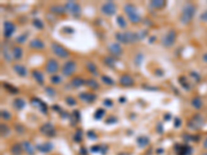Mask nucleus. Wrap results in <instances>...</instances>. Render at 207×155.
I'll return each instance as SVG.
<instances>
[{"label":"nucleus","instance_id":"a878e982","mask_svg":"<svg viewBox=\"0 0 207 155\" xmlns=\"http://www.w3.org/2000/svg\"><path fill=\"white\" fill-rule=\"evenodd\" d=\"M85 66H86L87 70H88L90 74H93V76H96V77L99 76V70H97V66H96V64H94L93 62L87 61V62H86Z\"/></svg>","mask_w":207,"mask_h":155},{"label":"nucleus","instance_id":"7c9ffc66","mask_svg":"<svg viewBox=\"0 0 207 155\" xmlns=\"http://www.w3.org/2000/svg\"><path fill=\"white\" fill-rule=\"evenodd\" d=\"M192 106L194 107L196 110H200L203 106L202 98H201L200 96H196V97H194L192 99Z\"/></svg>","mask_w":207,"mask_h":155},{"label":"nucleus","instance_id":"412c9836","mask_svg":"<svg viewBox=\"0 0 207 155\" xmlns=\"http://www.w3.org/2000/svg\"><path fill=\"white\" fill-rule=\"evenodd\" d=\"M85 83H86V80H84L83 78L75 77V78H72V79L71 80L69 85H71L72 88H81L82 86L85 85Z\"/></svg>","mask_w":207,"mask_h":155},{"label":"nucleus","instance_id":"f03ea898","mask_svg":"<svg viewBox=\"0 0 207 155\" xmlns=\"http://www.w3.org/2000/svg\"><path fill=\"white\" fill-rule=\"evenodd\" d=\"M115 38L118 43H123V45H127V43H137L140 38V35L136 32L127 31V32H116L115 33Z\"/></svg>","mask_w":207,"mask_h":155},{"label":"nucleus","instance_id":"9b49d317","mask_svg":"<svg viewBox=\"0 0 207 155\" xmlns=\"http://www.w3.org/2000/svg\"><path fill=\"white\" fill-rule=\"evenodd\" d=\"M59 63L54 58H49L46 63V71L50 74H57V71L59 70Z\"/></svg>","mask_w":207,"mask_h":155},{"label":"nucleus","instance_id":"f3484780","mask_svg":"<svg viewBox=\"0 0 207 155\" xmlns=\"http://www.w3.org/2000/svg\"><path fill=\"white\" fill-rule=\"evenodd\" d=\"M13 70H15V73L21 78H26L28 76V70L25 65L22 64H14Z\"/></svg>","mask_w":207,"mask_h":155},{"label":"nucleus","instance_id":"2f4dec72","mask_svg":"<svg viewBox=\"0 0 207 155\" xmlns=\"http://www.w3.org/2000/svg\"><path fill=\"white\" fill-rule=\"evenodd\" d=\"M137 144H138L139 147H141V148L147 147L148 144H149V139H148L147 137L142 135V137H139L138 139H137Z\"/></svg>","mask_w":207,"mask_h":155},{"label":"nucleus","instance_id":"20e7f679","mask_svg":"<svg viewBox=\"0 0 207 155\" xmlns=\"http://www.w3.org/2000/svg\"><path fill=\"white\" fill-rule=\"evenodd\" d=\"M176 38H177V33L174 29H170L167 33H165L161 40V43L165 48H171L175 45Z\"/></svg>","mask_w":207,"mask_h":155},{"label":"nucleus","instance_id":"a18cd8bd","mask_svg":"<svg viewBox=\"0 0 207 155\" xmlns=\"http://www.w3.org/2000/svg\"><path fill=\"white\" fill-rule=\"evenodd\" d=\"M104 116H105V110L104 109H99L96 113H94V118L97 119V120L102 119Z\"/></svg>","mask_w":207,"mask_h":155},{"label":"nucleus","instance_id":"f8f14e48","mask_svg":"<svg viewBox=\"0 0 207 155\" xmlns=\"http://www.w3.org/2000/svg\"><path fill=\"white\" fill-rule=\"evenodd\" d=\"M16 31V25L10 21H4L3 23V35L5 38H10Z\"/></svg>","mask_w":207,"mask_h":155},{"label":"nucleus","instance_id":"6ab92c4d","mask_svg":"<svg viewBox=\"0 0 207 155\" xmlns=\"http://www.w3.org/2000/svg\"><path fill=\"white\" fill-rule=\"evenodd\" d=\"M31 74H32L33 79L35 80V82L37 83V84H40V85H44L45 84V76H44V74L41 73V70H33L31 71Z\"/></svg>","mask_w":207,"mask_h":155},{"label":"nucleus","instance_id":"f704fd0d","mask_svg":"<svg viewBox=\"0 0 207 155\" xmlns=\"http://www.w3.org/2000/svg\"><path fill=\"white\" fill-rule=\"evenodd\" d=\"M10 151H12V153L14 155H21L22 151H23L22 144H19V143L15 144V145H14L13 147H12V150H10Z\"/></svg>","mask_w":207,"mask_h":155},{"label":"nucleus","instance_id":"13d9d810","mask_svg":"<svg viewBox=\"0 0 207 155\" xmlns=\"http://www.w3.org/2000/svg\"><path fill=\"white\" fill-rule=\"evenodd\" d=\"M169 119H171V114H167L165 117V120H169Z\"/></svg>","mask_w":207,"mask_h":155},{"label":"nucleus","instance_id":"a19ab883","mask_svg":"<svg viewBox=\"0 0 207 155\" xmlns=\"http://www.w3.org/2000/svg\"><path fill=\"white\" fill-rule=\"evenodd\" d=\"M143 59H144V55L142 53H138L135 56V59H134V62H135V64L137 66H140L141 65V63L143 62Z\"/></svg>","mask_w":207,"mask_h":155},{"label":"nucleus","instance_id":"4be33fe9","mask_svg":"<svg viewBox=\"0 0 207 155\" xmlns=\"http://www.w3.org/2000/svg\"><path fill=\"white\" fill-rule=\"evenodd\" d=\"M31 104L37 107L41 113H47V111H48V107H47V104H45L43 100H41L40 98H32Z\"/></svg>","mask_w":207,"mask_h":155},{"label":"nucleus","instance_id":"c85d7f7f","mask_svg":"<svg viewBox=\"0 0 207 155\" xmlns=\"http://www.w3.org/2000/svg\"><path fill=\"white\" fill-rule=\"evenodd\" d=\"M116 61H117V59L116 58H114L113 56H107V57L104 58V63H105L106 65H108L110 68L115 67Z\"/></svg>","mask_w":207,"mask_h":155},{"label":"nucleus","instance_id":"c756f323","mask_svg":"<svg viewBox=\"0 0 207 155\" xmlns=\"http://www.w3.org/2000/svg\"><path fill=\"white\" fill-rule=\"evenodd\" d=\"M149 5L155 9H161L166 5V1H164V0H153V1H150Z\"/></svg>","mask_w":207,"mask_h":155},{"label":"nucleus","instance_id":"bf43d9fd","mask_svg":"<svg viewBox=\"0 0 207 155\" xmlns=\"http://www.w3.org/2000/svg\"><path fill=\"white\" fill-rule=\"evenodd\" d=\"M119 101H121V102H124V101H125V98H124V97H121V98H119Z\"/></svg>","mask_w":207,"mask_h":155},{"label":"nucleus","instance_id":"dca6fc26","mask_svg":"<svg viewBox=\"0 0 207 155\" xmlns=\"http://www.w3.org/2000/svg\"><path fill=\"white\" fill-rule=\"evenodd\" d=\"M79 98L84 102H87V104H92V102L96 101V95L94 93L91 92H81L79 94Z\"/></svg>","mask_w":207,"mask_h":155},{"label":"nucleus","instance_id":"f257e3e1","mask_svg":"<svg viewBox=\"0 0 207 155\" xmlns=\"http://www.w3.org/2000/svg\"><path fill=\"white\" fill-rule=\"evenodd\" d=\"M196 13V6L193 3H186L183 5L182 9H181L179 21L181 24L187 25L189 24L193 20Z\"/></svg>","mask_w":207,"mask_h":155},{"label":"nucleus","instance_id":"6e6552de","mask_svg":"<svg viewBox=\"0 0 207 155\" xmlns=\"http://www.w3.org/2000/svg\"><path fill=\"white\" fill-rule=\"evenodd\" d=\"M203 124H204L203 117L200 114H196L193 116L192 119L189 120L187 126H189V128L193 129V130H198V129H200L203 126Z\"/></svg>","mask_w":207,"mask_h":155},{"label":"nucleus","instance_id":"de8ad7c7","mask_svg":"<svg viewBox=\"0 0 207 155\" xmlns=\"http://www.w3.org/2000/svg\"><path fill=\"white\" fill-rule=\"evenodd\" d=\"M82 130L81 129H79V130H77V132H76V134H75V137H74V140L76 141V142L78 143V142H81L82 141Z\"/></svg>","mask_w":207,"mask_h":155},{"label":"nucleus","instance_id":"0eeeda50","mask_svg":"<svg viewBox=\"0 0 207 155\" xmlns=\"http://www.w3.org/2000/svg\"><path fill=\"white\" fill-rule=\"evenodd\" d=\"M51 50L53 54H55L56 56L61 58V59H66V58L69 57V52L64 48V47H62L57 43H51Z\"/></svg>","mask_w":207,"mask_h":155},{"label":"nucleus","instance_id":"ea45409f","mask_svg":"<svg viewBox=\"0 0 207 155\" xmlns=\"http://www.w3.org/2000/svg\"><path fill=\"white\" fill-rule=\"evenodd\" d=\"M45 91H46L47 95L50 96V97H54L56 95V90L52 87V86H46V87H45Z\"/></svg>","mask_w":207,"mask_h":155},{"label":"nucleus","instance_id":"5fc2aeb1","mask_svg":"<svg viewBox=\"0 0 207 155\" xmlns=\"http://www.w3.org/2000/svg\"><path fill=\"white\" fill-rule=\"evenodd\" d=\"M92 134H93V132H92V131H89V132H88V137H89V138H93V139H96V135H93Z\"/></svg>","mask_w":207,"mask_h":155},{"label":"nucleus","instance_id":"ddd939ff","mask_svg":"<svg viewBox=\"0 0 207 155\" xmlns=\"http://www.w3.org/2000/svg\"><path fill=\"white\" fill-rule=\"evenodd\" d=\"M41 132L45 135H47V137H54L56 131H55V128H54V125H53L52 123L50 122H47L41 125Z\"/></svg>","mask_w":207,"mask_h":155},{"label":"nucleus","instance_id":"58836bf2","mask_svg":"<svg viewBox=\"0 0 207 155\" xmlns=\"http://www.w3.org/2000/svg\"><path fill=\"white\" fill-rule=\"evenodd\" d=\"M50 82H51V84L53 85H59L61 84V82H62V78L60 76H58V74H53L50 78Z\"/></svg>","mask_w":207,"mask_h":155},{"label":"nucleus","instance_id":"864d4df0","mask_svg":"<svg viewBox=\"0 0 207 155\" xmlns=\"http://www.w3.org/2000/svg\"><path fill=\"white\" fill-rule=\"evenodd\" d=\"M143 88L144 89H148V90H158V88H156V87H149V86H143Z\"/></svg>","mask_w":207,"mask_h":155},{"label":"nucleus","instance_id":"3c124183","mask_svg":"<svg viewBox=\"0 0 207 155\" xmlns=\"http://www.w3.org/2000/svg\"><path fill=\"white\" fill-rule=\"evenodd\" d=\"M180 124H181V120L179 118H176L175 119V124H174V126L177 128V127H179L180 126Z\"/></svg>","mask_w":207,"mask_h":155},{"label":"nucleus","instance_id":"8fccbe9b","mask_svg":"<svg viewBox=\"0 0 207 155\" xmlns=\"http://www.w3.org/2000/svg\"><path fill=\"white\" fill-rule=\"evenodd\" d=\"M200 21L202 22H207V9H205L204 12L200 15Z\"/></svg>","mask_w":207,"mask_h":155},{"label":"nucleus","instance_id":"72a5a7b5","mask_svg":"<svg viewBox=\"0 0 207 155\" xmlns=\"http://www.w3.org/2000/svg\"><path fill=\"white\" fill-rule=\"evenodd\" d=\"M116 22H117V25L120 27L121 29H125L127 28V20H125V18L123 16H118L116 18Z\"/></svg>","mask_w":207,"mask_h":155},{"label":"nucleus","instance_id":"9d476101","mask_svg":"<svg viewBox=\"0 0 207 155\" xmlns=\"http://www.w3.org/2000/svg\"><path fill=\"white\" fill-rule=\"evenodd\" d=\"M1 54L3 59L6 62H10L13 59V48H10V45L7 41H3L1 43Z\"/></svg>","mask_w":207,"mask_h":155},{"label":"nucleus","instance_id":"79ce46f5","mask_svg":"<svg viewBox=\"0 0 207 155\" xmlns=\"http://www.w3.org/2000/svg\"><path fill=\"white\" fill-rule=\"evenodd\" d=\"M3 87H4L5 89H6L10 93L17 94V93L19 92V90L17 89V88H15V87H14V86H10V84H8V83H3Z\"/></svg>","mask_w":207,"mask_h":155},{"label":"nucleus","instance_id":"6e6d98bb","mask_svg":"<svg viewBox=\"0 0 207 155\" xmlns=\"http://www.w3.org/2000/svg\"><path fill=\"white\" fill-rule=\"evenodd\" d=\"M203 147H204V149H207V138L204 140V142H203Z\"/></svg>","mask_w":207,"mask_h":155},{"label":"nucleus","instance_id":"423d86ee","mask_svg":"<svg viewBox=\"0 0 207 155\" xmlns=\"http://www.w3.org/2000/svg\"><path fill=\"white\" fill-rule=\"evenodd\" d=\"M64 6H65V9L66 12L68 13H71L72 17H75V18H79L81 16V12H82V9H81V5L78 3L76 1H68L65 4H64Z\"/></svg>","mask_w":207,"mask_h":155},{"label":"nucleus","instance_id":"5701e85b","mask_svg":"<svg viewBox=\"0 0 207 155\" xmlns=\"http://www.w3.org/2000/svg\"><path fill=\"white\" fill-rule=\"evenodd\" d=\"M36 149L38 151L41 152V153H48V152H51L53 150V145L51 143L46 142L44 144H40V145L36 146Z\"/></svg>","mask_w":207,"mask_h":155},{"label":"nucleus","instance_id":"e433bc0d","mask_svg":"<svg viewBox=\"0 0 207 155\" xmlns=\"http://www.w3.org/2000/svg\"><path fill=\"white\" fill-rule=\"evenodd\" d=\"M100 80H102V82L104 84L107 85V86H113L115 84L114 80H112V78H110L109 76H106V74H104V76L100 77Z\"/></svg>","mask_w":207,"mask_h":155},{"label":"nucleus","instance_id":"473e14b6","mask_svg":"<svg viewBox=\"0 0 207 155\" xmlns=\"http://www.w3.org/2000/svg\"><path fill=\"white\" fill-rule=\"evenodd\" d=\"M28 34H29V32H24L20 34L19 36H17L16 38V43H19V45H23V43H26L27 38H28Z\"/></svg>","mask_w":207,"mask_h":155},{"label":"nucleus","instance_id":"09e8293b","mask_svg":"<svg viewBox=\"0 0 207 155\" xmlns=\"http://www.w3.org/2000/svg\"><path fill=\"white\" fill-rule=\"evenodd\" d=\"M103 104L105 107H107V108H110V107H113V101H112L111 99L107 98V99H105V100L103 101Z\"/></svg>","mask_w":207,"mask_h":155},{"label":"nucleus","instance_id":"393cba45","mask_svg":"<svg viewBox=\"0 0 207 155\" xmlns=\"http://www.w3.org/2000/svg\"><path fill=\"white\" fill-rule=\"evenodd\" d=\"M13 58L14 60H17V61H19V60H21L23 58V49L21 47H13Z\"/></svg>","mask_w":207,"mask_h":155},{"label":"nucleus","instance_id":"4c0bfd02","mask_svg":"<svg viewBox=\"0 0 207 155\" xmlns=\"http://www.w3.org/2000/svg\"><path fill=\"white\" fill-rule=\"evenodd\" d=\"M32 24H33V26H34L35 28H37V29H40V30H43L45 28L44 22L41 21V19H38V18H34V19H33Z\"/></svg>","mask_w":207,"mask_h":155},{"label":"nucleus","instance_id":"aec40b11","mask_svg":"<svg viewBox=\"0 0 207 155\" xmlns=\"http://www.w3.org/2000/svg\"><path fill=\"white\" fill-rule=\"evenodd\" d=\"M50 12L53 13H56V15L61 16L66 13V9H65V6H64V5L54 4V5H51V6H50Z\"/></svg>","mask_w":207,"mask_h":155},{"label":"nucleus","instance_id":"1a4fd4ad","mask_svg":"<svg viewBox=\"0 0 207 155\" xmlns=\"http://www.w3.org/2000/svg\"><path fill=\"white\" fill-rule=\"evenodd\" d=\"M100 12L106 16H114L117 12V6L113 1H107L100 6Z\"/></svg>","mask_w":207,"mask_h":155},{"label":"nucleus","instance_id":"bb28decb","mask_svg":"<svg viewBox=\"0 0 207 155\" xmlns=\"http://www.w3.org/2000/svg\"><path fill=\"white\" fill-rule=\"evenodd\" d=\"M25 106H26V102H25V100L23 98H16L14 99L13 101V107L15 108L16 110L20 111V110H23Z\"/></svg>","mask_w":207,"mask_h":155},{"label":"nucleus","instance_id":"39448f33","mask_svg":"<svg viewBox=\"0 0 207 155\" xmlns=\"http://www.w3.org/2000/svg\"><path fill=\"white\" fill-rule=\"evenodd\" d=\"M76 70H77V62L72 59L68 60V61L62 65V67H61V73L66 78L72 76Z\"/></svg>","mask_w":207,"mask_h":155},{"label":"nucleus","instance_id":"4d7b16f0","mask_svg":"<svg viewBox=\"0 0 207 155\" xmlns=\"http://www.w3.org/2000/svg\"><path fill=\"white\" fill-rule=\"evenodd\" d=\"M202 59H203V61H204V62H207V53H205V54L203 55Z\"/></svg>","mask_w":207,"mask_h":155},{"label":"nucleus","instance_id":"052dcab7","mask_svg":"<svg viewBox=\"0 0 207 155\" xmlns=\"http://www.w3.org/2000/svg\"><path fill=\"white\" fill-rule=\"evenodd\" d=\"M202 155H207V152H205V153H203Z\"/></svg>","mask_w":207,"mask_h":155},{"label":"nucleus","instance_id":"a211bd4d","mask_svg":"<svg viewBox=\"0 0 207 155\" xmlns=\"http://www.w3.org/2000/svg\"><path fill=\"white\" fill-rule=\"evenodd\" d=\"M45 43L41 38H33L29 41V48L33 50H43L45 49Z\"/></svg>","mask_w":207,"mask_h":155},{"label":"nucleus","instance_id":"37998d69","mask_svg":"<svg viewBox=\"0 0 207 155\" xmlns=\"http://www.w3.org/2000/svg\"><path fill=\"white\" fill-rule=\"evenodd\" d=\"M1 118L3 119V120H5V121H8V120H10V119H12V114H10V113L8 112L7 110L2 109L1 110Z\"/></svg>","mask_w":207,"mask_h":155},{"label":"nucleus","instance_id":"b1692460","mask_svg":"<svg viewBox=\"0 0 207 155\" xmlns=\"http://www.w3.org/2000/svg\"><path fill=\"white\" fill-rule=\"evenodd\" d=\"M22 147H23V150L26 152L28 155H34L35 154V149L33 147V145L28 141H24L22 143Z\"/></svg>","mask_w":207,"mask_h":155},{"label":"nucleus","instance_id":"4468645a","mask_svg":"<svg viewBox=\"0 0 207 155\" xmlns=\"http://www.w3.org/2000/svg\"><path fill=\"white\" fill-rule=\"evenodd\" d=\"M108 51L111 54V56L118 57L122 54V48L118 43H112L108 46Z\"/></svg>","mask_w":207,"mask_h":155},{"label":"nucleus","instance_id":"c9c22d12","mask_svg":"<svg viewBox=\"0 0 207 155\" xmlns=\"http://www.w3.org/2000/svg\"><path fill=\"white\" fill-rule=\"evenodd\" d=\"M0 128H1V135L2 137H8V135L10 134V128L8 127L7 124L5 123H1V126H0Z\"/></svg>","mask_w":207,"mask_h":155},{"label":"nucleus","instance_id":"49530a36","mask_svg":"<svg viewBox=\"0 0 207 155\" xmlns=\"http://www.w3.org/2000/svg\"><path fill=\"white\" fill-rule=\"evenodd\" d=\"M15 129L19 134H23L25 132V127H24V125H22V124H16Z\"/></svg>","mask_w":207,"mask_h":155},{"label":"nucleus","instance_id":"c03bdc74","mask_svg":"<svg viewBox=\"0 0 207 155\" xmlns=\"http://www.w3.org/2000/svg\"><path fill=\"white\" fill-rule=\"evenodd\" d=\"M65 102H66V104L69 106V107H74V106H76V104H77V100L74 97H72V96H66V97H65Z\"/></svg>","mask_w":207,"mask_h":155},{"label":"nucleus","instance_id":"2eb2a0df","mask_svg":"<svg viewBox=\"0 0 207 155\" xmlns=\"http://www.w3.org/2000/svg\"><path fill=\"white\" fill-rule=\"evenodd\" d=\"M119 83L120 85L123 86V87H131V86H134V84H135V80L133 79V77H131V74H124L120 77Z\"/></svg>","mask_w":207,"mask_h":155},{"label":"nucleus","instance_id":"603ef678","mask_svg":"<svg viewBox=\"0 0 207 155\" xmlns=\"http://www.w3.org/2000/svg\"><path fill=\"white\" fill-rule=\"evenodd\" d=\"M191 74H192V77L194 78V79L196 78V80H197V81H199V80H200V76L197 73H194V71H192Z\"/></svg>","mask_w":207,"mask_h":155},{"label":"nucleus","instance_id":"7ed1b4c3","mask_svg":"<svg viewBox=\"0 0 207 155\" xmlns=\"http://www.w3.org/2000/svg\"><path fill=\"white\" fill-rule=\"evenodd\" d=\"M123 10L124 13H127L128 20H130L131 23L133 24H138L141 22L142 18L141 16L139 15L138 13V8L135 4L133 3H125L124 6H123Z\"/></svg>","mask_w":207,"mask_h":155},{"label":"nucleus","instance_id":"cd10ccee","mask_svg":"<svg viewBox=\"0 0 207 155\" xmlns=\"http://www.w3.org/2000/svg\"><path fill=\"white\" fill-rule=\"evenodd\" d=\"M85 85L87 86L88 88H90L91 90H99L100 89V84L94 79H87L86 80Z\"/></svg>","mask_w":207,"mask_h":155}]
</instances>
